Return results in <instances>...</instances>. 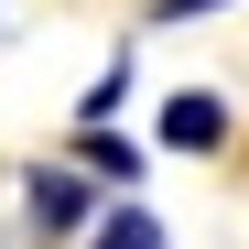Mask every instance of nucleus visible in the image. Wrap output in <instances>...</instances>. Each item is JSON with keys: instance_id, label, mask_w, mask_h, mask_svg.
Here are the masks:
<instances>
[{"instance_id": "obj_1", "label": "nucleus", "mask_w": 249, "mask_h": 249, "mask_svg": "<svg viewBox=\"0 0 249 249\" xmlns=\"http://www.w3.org/2000/svg\"><path fill=\"white\" fill-rule=\"evenodd\" d=\"M33 228H44V238H65V228H87V184H76V174H33Z\"/></svg>"}, {"instance_id": "obj_2", "label": "nucleus", "mask_w": 249, "mask_h": 249, "mask_svg": "<svg viewBox=\"0 0 249 249\" xmlns=\"http://www.w3.org/2000/svg\"><path fill=\"white\" fill-rule=\"evenodd\" d=\"M162 141H174V152H217L228 141V108L217 98H174V108H162Z\"/></svg>"}, {"instance_id": "obj_3", "label": "nucleus", "mask_w": 249, "mask_h": 249, "mask_svg": "<svg viewBox=\"0 0 249 249\" xmlns=\"http://www.w3.org/2000/svg\"><path fill=\"white\" fill-rule=\"evenodd\" d=\"M76 162H87L98 184H141V152H130V141H108V130H87V141H76Z\"/></svg>"}, {"instance_id": "obj_4", "label": "nucleus", "mask_w": 249, "mask_h": 249, "mask_svg": "<svg viewBox=\"0 0 249 249\" xmlns=\"http://www.w3.org/2000/svg\"><path fill=\"white\" fill-rule=\"evenodd\" d=\"M98 249H162V228H152V217H141V206H119V217H108V228H98Z\"/></svg>"}]
</instances>
